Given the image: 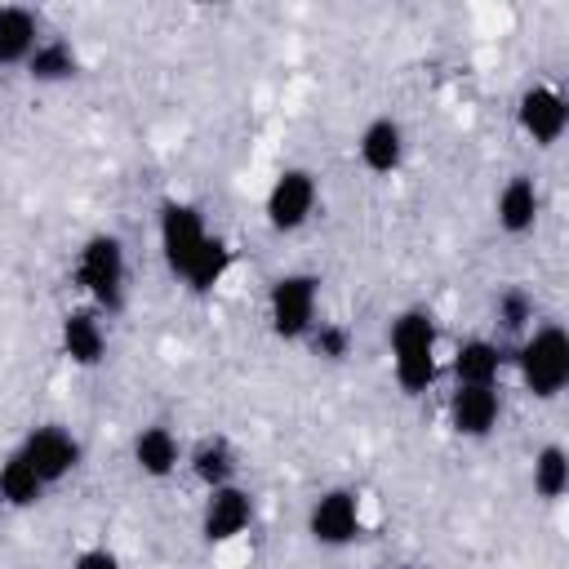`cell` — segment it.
Segmentation results:
<instances>
[{"label": "cell", "mask_w": 569, "mask_h": 569, "mask_svg": "<svg viewBox=\"0 0 569 569\" xmlns=\"http://www.w3.org/2000/svg\"><path fill=\"white\" fill-rule=\"evenodd\" d=\"M204 218L196 204H182V200H164L160 204V253H164V267L173 276L187 271V262L196 258V249L204 244Z\"/></svg>", "instance_id": "cell-7"}, {"label": "cell", "mask_w": 569, "mask_h": 569, "mask_svg": "<svg viewBox=\"0 0 569 569\" xmlns=\"http://www.w3.org/2000/svg\"><path fill=\"white\" fill-rule=\"evenodd\" d=\"M360 160L369 173H396L405 160V129L391 116H378L360 133Z\"/></svg>", "instance_id": "cell-13"}, {"label": "cell", "mask_w": 569, "mask_h": 569, "mask_svg": "<svg viewBox=\"0 0 569 569\" xmlns=\"http://www.w3.org/2000/svg\"><path fill=\"white\" fill-rule=\"evenodd\" d=\"M493 316L507 333H520L525 325H533V298L525 289H502L498 302H493Z\"/></svg>", "instance_id": "cell-23"}, {"label": "cell", "mask_w": 569, "mask_h": 569, "mask_svg": "<svg viewBox=\"0 0 569 569\" xmlns=\"http://www.w3.org/2000/svg\"><path fill=\"white\" fill-rule=\"evenodd\" d=\"M311 347H316V356H325V360H342L347 347H351V333H347L342 325H320V329H311Z\"/></svg>", "instance_id": "cell-24"}, {"label": "cell", "mask_w": 569, "mask_h": 569, "mask_svg": "<svg viewBox=\"0 0 569 569\" xmlns=\"http://www.w3.org/2000/svg\"><path fill=\"white\" fill-rule=\"evenodd\" d=\"M227 267H231V249H227V240L204 236V244H200V249H196V258L187 262L182 280L191 284V293H209V289L227 276Z\"/></svg>", "instance_id": "cell-20"}, {"label": "cell", "mask_w": 569, "mask_h": 569, "mask_svg": "<svg viewBox=\"0 0 569 569\" xmlns=\"http://www.w3.org/2000/svg\"><path fill=\"white\" fill-rule=\"evenodd\" d=\"M391 369H396V382H400V391H409V396H422L431 382H436V373H440V365H436V320H431V311H422V307H409V311H400L396 320H391Z\"/></svg>", "instance_id": "cell-1"}, {"label": "cell", "mask_w": 569, "mask_h": 569, "mask_svg": "<svg viewBox=\"0 0 569 569\" xmlns=\"http://www.w3.org/2000/svg\"><path fill=\"white\" fill-rule=\"evenodd\" d=\"M71 569H120V560L107 551V547H89V551H80L76 556V565Z\"/></svg>", "instance_id": "cell-25"}, {"label": "cell", "mask_w": 569, "mask_h": 569, "mask_svg": "<svg viewBox=\"0 0 569 569\" xmlns=\"http://www.w3.org/2000/svg\"><path fill=\"white\" fill-rule=\"evenodd\" d=\"M360 529V498L351 489H325L307 511V533L320 547H351Z\"/></svg>", "instance_id": "cell-6"}, {"label": "cell", "mask_w": 569, "mask_h": 569, "mask_svg": "<svg viewBox=\"0 0 569 569\" xmlns=\"http://www.w3.org/2000/svg\"><path fill=\"white\" fill-rule=\"evenodd\" d=\"M18 453L27 458V467L44 480V489L49 485H58V480H67L76 467H80V440L67 431V427H36L22 445H18Z\"/></svg>", "instance_id": "cell-5"}, {"label": "cell", "mask_w": 569, "mask_h": 569, "mask_svg": "<svg viewBox=\"0 0 569 569\" xmlns=\"http://www.w3.org/2000/svg\"><path fill=\"white\" fill-rule=\"evenodd\" d=\"M502 418V396L498 387H458L449 400V422L467 440H485Z\"/></svg>", "instance_id": "cell-11"}, {"label": "cell", "mask_w": 569, "mask_h": 569, "mask_svg": "<svg viewBox=\"0 0 569 569\" xmlns=\"http://www.w3.org/2000/svg\"><path fill=\"white\" fill-rule=\"evenodd\" d=\"M493 213H498V227H502L507 236L533 231V222H538V187H533V178H529V173L507 178V187L498 191Z\"/></svg>", "instance_id": "cell-14"}, {"label": "cell", "mask_w": 569, "mask_h": 569, "mask_svg": "<svg viewBox=\"0 0 569 569\" xmlns=\"http://www.w3.org/2000/svg\"><path fill=\"white\" fill-rule=\"evenodd\" d=\"M178 458H182V445H178V436L169 427H142L133 436V462H138L142 476L160 480V476H169L178 467Z\"/></svg>", "instance_id": "cell-17"}, {"label": "cell", "mask_w": 569, "mask_h": 569, "mask_svg": "<svg viewBox=\"0 0 569 569\" xmlns=\"http://www.w3.org/2000/svg\"><path fill=\"white\" fill-rule=\"evenodd\" d=\"M191 471H196V480H200L204 489L231 485V476H236V453H231V445H227L222 436L200 440L196 453H191Z\"/></svg>", "instance_id": "cell-21"}, {"label": "cell", "mask_w": 569, "mask_h": 569, "mask_svg": "<svg viewBox=\"0 0 569 569\" xmlns=\"http://www.w3.org/2000/svg\"><path fill=\"white\" fill-rule=\"evenodd\" d=\"M40 44V18L22 4H4L0 9V67H27V58Z\"/></svg>", "instance_id": "cell-15"}, {"label": "cell", "mask_w": 569, "mask_h": 569, "mask_svg": "<svg viewBox=\"0 0 569 569\" xmlns=\"http://www.w3.org/2000/svg\"><path fill=\"white\" fill-rule=\"evenodd\" d=\"M533 489L547 502L565 498V489H569V453L560 445H542L538 449V458H533Z\"/></svg>", "instance_id": "cell-22"}, {"label": "cell", "mask_w": 569, "mask_h": 569, "mask_svg": "<svg viewBox=\"0 0 569 569\" xmlns=\"http://www.w3.org/2000/svg\"><path fill=\"white\" fill-rule=\"evenodd\" d=\"M76 71H80V58H76V49H71L67 40H58V36L40 40L36 53L27 58V76H31L36 84H62V80H71Z\"/></svg>", "instance_id": "cell-18"}, {"label": "cell", "mask_w": 569, "mask_h": 569, "mask_svg": "<svg viewBox=\"0 0 569 569\" xmlns=\"http://www.w3.org/2000/svg\"><path fill=\"white\" fill-rule=\"evenodd\" d=\"M316 302H320V280L311 271H284L267 293L276 338H284V342L307 338L316 329Z\"/></svg>", "instance_id": "cell-4"}, {"label": "cell", "mask_w": 569, "mask_h": 569, "mask_svg": "<svg viewBox=\"0 0 569 569\" xmlns=\"http://www.w3.org/2000/svg\"><path fill=\"white\" fill-rule=\"evenodd\" d=\"M498 373H502V351H498V342H489V338H467V342L458 347V356H453V378H458V387H493Z\"/></svg>", "instance_id": "cell-16"}, {"label": "cell", "mask_w": 569, "mask_h": 569, "mask_svg": "<svg viewBox=\"0 0 569 569\" xmlns=\"http://www.w3.org/2000/svg\"><path fill=\"white\" fill-rule=\"evenodd\" d=\"M249 520H253V498L240 485L209 489V502H204V516H200V533L209 542H231L236 533L249 529Z\"/></svg>", "instance_id": "cell-10"}, {"label": "cell", "mask_w": 569, "mask_h": 569, "mask_svg": "<svg viewBox=\"0 0 569 569\" xmlns=\"http://www.w3.org/2000/svg\"><path fill=\"white\" fill-rule=\"evenodd\" d=\"M76 284L102 307V311H120L124 307V244L120 236H89L76 253Z\"/></svg>", "instance_id": "cell-2"}, {"label": "cell", "mask_w": 569, "mask_h": 569, "mask_svg": "<svg viewBox=\"0 0 569 569\" xmlns=\"http://www.w3.org/2000/svg\"><path fill=\"white\" fill-rule=\"evenodd\" d=\"M62 356L71 365H84V369L102 365V356H107V329H102V320L93 311L80 307V311H67L62 316Z\"/></svg>", "instance_id": "cell-12"}, {"label": "cell", "mask_w": 569, "mask_h": 569, "mask_svg": "<svg viewBox=\"0 0 569 569\" xmlns=\"http://www.w3.org/2000/svg\"><path fill=\"white\" fill-rule=\"evenodd\" d=\"M516 124L525 138H533L538 147H551L565 138V124H569V102L560 98V89L551 84H533L520 93L516 102Z\"/></svg>", "instance_id": "cell-8"}, {"label": "cell", "mask_w": 569, "mask_h": 569, "mask_svg": "<svg viewBox=\"0 0 569 569\" xmlns=\"http://www.w3.org/2000/svg\"><path fill=\"white\" fill-rule=\"evenodd\" d=\"M516 365H520V382H525L538 400L560 396L565 382H569V333H565L560 325L533 329V333L520 342Z\"/></svg>", "instance_id": "cell-3"}, {"label": "cell", "mask_w": 569, "mask_h": 569, "mask_svg": "<svg viewBox=\"0 0 569 569\" xmlns=\"http://www.w3.org/2000/svg\"><path fill=\"white\" fill-rule=\"evenodd\" d=\"M40 498H44V480H40V476L27 467V458L13 449V453L0 462V502L22 511V507H36Z\"/></svg>", "instance_id": "cell-19"}, {"label": "cell", "mask_w": 569, "mask_h": 569, "mask_svg": "<svg viewBox=\"0 0 569 569\" xmlns=\"http://www.w3.org/2000/svg\"><path fill=\"white\" fill-rule=\"evenodd\" d=\"M316 200H320L316 178L307 169H284L267 191V222L276 231H298L316 213Z\"/></svg>", "instance_id": "cell-9"}]
</instances>
